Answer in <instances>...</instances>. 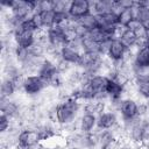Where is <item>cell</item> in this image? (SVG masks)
Wrapping results in <instances>:
<instances>
[{
	"mask_svg": "<svg viewBox=\"0 0 149 149\" xmlns=\"http://www.w3.org/2000/svg\"><path fill=\"white\" fill-rule=\"evenodd\" d=\"M79 109L80 102L71 97H68L54 108L52 113L55 114V121L62 126L70 125L76 119Z\"/></svg>",
	"mask_w": 149,
	"mask_h": 149,
	"instance_id": "1",
	"label": "cell"
},
{
	"mask_svg": "<svg viewBox=\"0 0 149 149\" xmlns=\"http://www.w3.org/2000/svg\"><path fill=\"white\" fill-rule=\"evenodd\" d=\"M47 86H48V83L44 81L37 73L24 76L23 83H22V90L28 95H36L41 93Z\"/></svg>",
	"mask_w": 149,
	"mask_h": 149,
	"instance_id": "2",
	"label": "cell"
},
{
	"mask_svg": "<svg viewBox=\"0 0 149 149\" xmlns=\"http://www.w3.org/2000/svg\"><path fill=\"white\" fill-rule=\"evenodd\" d=\"M119 112L123 122L129 126L135 119L139 118V102H136L132 98H125L121 101Z\"/></svg>",
	"mask_w": 149,
	"mask_h": 149,
	"instance_id": "3",
	"label": "cell"
},
{
	"mask_svg": "<svg viewBox=\"0 0 149 149\" xmlns=\"http://www.w3.org/2000/svg\"><path fill=\"white\" fill-rule=\"evenodd\" d=\"M13 35H14L15 44L17 47L29 49L36 43V33L35 31L24 30V29H21L20 27H17L13 30Z\"/></svg>",
	"mask_w": 149,
	"mask_h": 149,
	"instance_id": "4",
	"label": "cell"
},
{
	"mask_svg": "<svg viewBox=\"0 0 149 149\" xmlns=\"http://www.w3.org/2000/svg\"><path fill=\"white\" fill-rule=\"evenodd\" d=\"M127 51H128V48L118 37H113L106 56L109 58V61L112 63L115 64V63L123 62V58H125V55L127 54Z\"/></svg>",
	"mask_w": 149,
	"mask_h": 149,
	"instance_id": "5",
	"label": "cell"
},
{
	"mask_svg": "<svg viewBox=\"0 0 149 149\" xmlns=\"http://www.w3.org/2000/svg\"><path fill=\"white\" fill-rule=\"evenodd\" d=\"M88 14H92L91 2L87 0H72L69 7V15L74 19L84 17Z\"/></svg>",
	"mask_w": 149,
	"mask_h": 149,
	"instance_id": "6",
	"label": "cell"
},
{
	"mask_svg": "<svg viewBox=\"0 0 149 149\" xmlns=\"http://www.w3.org/2000/svg\"><path fill=\"white\" fill-rule=\"evenodd\" d=\"M118 123V118L114 111L105 109L97 116V129L98 130H109Z\"/></svg>",
	"mask_w": 149,
	"mask_h": 149,
	"instance_id": "7",
	"label": "cell"
},
{
	"mask_svg": "<svg viewBox=\"0 0 149 149\" xmlns=\"http://www.w3.org/2000/svg\"><path fill=\"white\" fill-rule=\"evenodd\" d=\"M44 81H47L49 84V81L59 73L58 71V68H57V64L55 62H52L51 59L49 58H45L42 64L40 65V68L37 69V72H36Z\"/></svg>",
	"mask_w": 149,
	"mask_h": 149,
	"instance_id": "8",
	"label": "cell"
},
{
	"mask_svg": "<svg viewBox=\"0 0 149 149\" xmlns=\"http://www.w3.org/2000/svg\"><path fill=\"white\" fill-rule=\"evenodd\" d=\"M107 79L108 77L105 76V74H95V76H92L87 84L86 85H83V86H86L87 90L93 94V97L95 98L98 94L100 93H104L105 92V88H106V84H107Z\"/></svg>",
	"mask_w": 149,
	"mask_h": 149,
	"instance_id": "9",
	"label": "cell"
},
{
	"mask_svg": "<svg viewBox=\"0 0 149 149\" xmlns=\"http://www.w3.org/2000/svg\"><path fill=\"white\" fill-rule=\"evenodd\" d=\"M41 141V136L38 133V129H23L17 135V143L19 144H23V146H28L34 148L36 144H38V142Z\"/></svg>",
	"mask_w": 149,
	"mask_h": 149,
	"instance_id": "10",
	"label": "cell"
},
{
	"mask_svg": "<svg viewBox=\"0 0 149 149\" xmlns=\"http://www.w3.org/2000/svg\"><path fill=\"white\" fill-rule=\"evenodd\" d=\"M125 90H126L125 84L120 83L119 80L112 79V78L107 79L105 92L108 95L109 100H120V99H122V94L125 93Z\"/></svg>",
	"mask_w": 149,
	"mask_h": 149,
	"instance_id": "11",
	"label": "cell"
},
{
	"mask_svg": "<svg viewBox=\"0 0 149 149\" xmlns=\"http://www.w3.org/2000/svg\"><path fill=\"white\" fill-rule=\"evenodd\" d=\"M132 65L133 71H142L149 69V47L136 50Z\"/></svg>",
	"mask_w": 149,
	"mask_h": 149,
	"instance_id": "12",
	"label": "cell"
},
{
	"mask_svg": "<svg viewBox=\"0 0 149 149\" xmlns=\"http://www.w3.org/2000/svg\"><path fill=\"white\" fill-rule=\"evenodd\" d=\"M147 120H143V118H137L135 119L128 127H129V134L132 140L135 142H142L143 141V135H144V128L147 126Z\"/></svg>",
	"mask_w": 149,
	"mask_h": 149,
	"instance_id": "13",
	"label": "cell"
},
{
	"mask_svg": "<svg viewBox=\"0 0 149 149\" xmlns=\"http://www.w3.org/2000/svg\"><path fill=\"white\" fill-rule=\"evenodd\" d=\"M134 85L136 92L146 100H149V74L134 76Z\"/></svg>",
	"mask_w": 149,
	"mask_h": 149,
	"instance_id": "14",
	"label": "cell"
},
{
	"mask_svg": "<svg viewBox=\"0 0 149 149\" xmlns=\"http://www.w3.org/2000/svg\"><path fill=\"white\" fill-rule=\"evenodd\" d=\"M59 55H61V59H63L64 62L71 64V65H78L79 64V61H80V55L81 52L74 50L73 48H71L70 45L65 44L61 51H59Z\"/></svg>",
	"mask_w": 149,
	"mask_h": 149,
	"instance_id": "15",
	"label": "cell"
},
{
	"mask_svg": "<svg viewBox=\"0 0 149 149\" xmlns=\"http://www.w3.org/2000/svg\"><path fill=\"white\" fill-rule=\"evenodd\" d=\"M97 128V115L84 113L79 120V130L83 134L92 133Z\"/></svg>",
	"mask_w": 149,
	"mask_h": 149,
	"instance_id": "16",
	"label": "cell"
},
{
	"mask_svg": "<svg viewBox=\"0 0 149 149\" xmlns=\"http://www.w3.org/2000/svg\"><path fill=\"white\" fill-rule=\"evenodd\" d=\"M102 61V56L100 54H94V52H81L80 55V61L78 66L83 68L84 70L90 69L91 66L100 63Z\"/></svg>",
	"mask_w": 149,
	"mask_h": 149,
	"instance_id": "17",
	"label": "cell"
},
{
	"mask_svg": "<svg viewBox=\"0 0 149 149\" xmlns=\"http://www.w3.org/2000/svg\"><path fill=\"white\" fill-rule=\"evenodd\" d=\"M1 113L13 119L19 114V106L8 98H1Z\"/></svg>",
	"mask_w": 149,
	"mask_h": 149,
	"instance_id": "18",
	"label": "cell"
},
{
	"mask_svg": "<svg viewBox=\"0 0 149 149\" xmlns=\"http://www.w3.org/2000/svg\"><path fill=\"white\" fill-rule=\"evenodd\" d=\"M128 49L130 48H134L135 44H136V41H137V36L135 35V33L128 28H123V30L121 31L120 36L118 37Z\"/></svg>",
	"mask_w": 149,
	"mask_h": 149,
	"instance_id": "19",
	"label": "cell"
},
{
	"mask_svg": "<svg viewBox=\"0 0 149 149\" xmlns=\"http://www.w3.org/2000/svg\"><path fill=\"white\" fill-rule=\"evenodd\" d=\"M38 15H40V19H41V23H42L43 30H48V29H50L51 27L55 26V22H56V13L54 10L40 12Z\"/></svg>",
	"mask_w": 149,
	"mask_h": 149,
	"instance_id": "20",
	"label": "cell"
},
{
	"mask_svg": "<svg viewBox=\"0 0 149 149\" xmlns=\"http://www.w3.org/2000/svg\"><path fill=\"white\" fill-rule=\"evenodd\" d=\"M17 90V85L14 80L9 78H3L1 83V98H8L14 94V92Z\"/></svg>",
	"mask_w": 149,
	"mask_h": 149,
	"instance_id": "21",
	"label": "cell"
},
{
	"mask_svg": "<svg viewBox=\"0 0 149 149\" xmlns=\"http://www.w3.org/2000/svg\"><path fill=\"white\" fill-rule=\"evenodd\" d=\"M134 20V15L130 8L128 9H122L119 14H118V23L121 27H127L132 21Z\"/></svg>",
	"mask_w": 149,
	"mask_h": 149,
	"instance_id": "22",
	"label": "cell"
},
{
	"mask_svg": "<svg viewBox=\"0 0 149 149\" xmlns=\"http://www.w3.org/2000/svg\"><path fill=\"white\" fill-rule=\"evenodd\" d=\"M78 21H79L80 24H83V26H84L85 28H87L88 30H92V29H94V28H99L94 14H88V15H86V16H84V17L78 19Z\"/></svg>",
	"mask_w": 149,
	"mask_h": 149,
	"instance_id": "23",
	"label": "cell"
},
{
	"mask_svg": "<svg viewBox=\"0 0 149 149\" xmlns=\"http://www.w3.org/2000/svg\"><path fill=\"white\" fill-rule=\"evenodd\" d=\"M88 37H91L94 42H97V43H102L105 40H107V38H112V37H108V36H106L105 35V33L100 29V28H94V29H92V30H90V33H88Z\"/></svg>",
	"mask_w": 149,
	"mask_h": 149,
	"instance_id": "24",
	"label": "cell"
},
{
	"mask_svg": "<svg viewBox=\"0 0 149 149\" xmlns=\"http://www.w3.org/2000/svg\"><path fill=\"white\" fill-rule=\"evenodd\" d=\"M70 2L71 1H64V0L52 1V3H54V12H56V13H69Z\"/></svg>",
	"mask_w": 149,
	"mask_h": 149,
	"instance_id": "25",
	"label": "cell"
},
{
	"mask_svg": "<svg viewBox=\"0 0 149 149\" xmlns=\"http://www.w3.org/2000/svg\"><path fill=\"white\" fill-rule=\"evenodd\" d=\"M9 126H10V118H8L7 115L1 113V115H0V132L6 133L9 129Z\"/></svg>",
	"mask_w": 149,
	"mask_h": 149,
	"instance_id": "26",
	"label": "cell"
},
{
	"mask_svg": "<svg viewBox=\"0 0 149 149\" xmlns=\"http://www.w3.org/2000/svg\"><path fill=\"white\" fill-rule=\"evenodd\" d=\"M15 149H33L31 147H28V146H23V144H16V147H15Z\"/></svg>",
	"mask_w": 149,
	"mask_h": 149,
	"instance_id": "27",
	"label": "cell"
},
{
	"mask_svg": "<svg viewBox=\"0 0 149 149\" xmlns=\"http://www.w3.org/2000/svg\"><path fill=\"white\" fill-rule=\"evenodd\" d=\"M69 149H81V148H80L79 146H70Z\"/></svg>",
	"mask_w": 149,
	"mask_h": 149,
	"instance_id": "28",
	"label": "cell"
}]
</instances>
